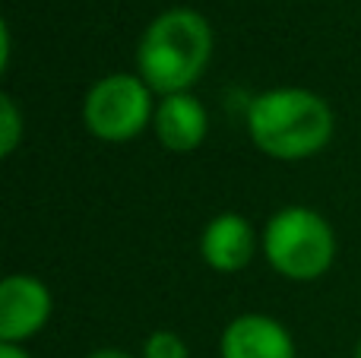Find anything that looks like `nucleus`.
<instances>
[{"mask_svg":"<svg viewBox=\"0 0 361 358\" xmlns=\"http://www.w3.org/2000/svg\"><path fill=\"white\" fill-rule=\"evenodd\" d=\"M54 314V295L44 279L32 273H10L0 283V342L25 346L48 327Z\"/></svg>","mask_w":361,"mask_h":358,"instance_id":"nucleus-5","label":"nucleus"},{"mask_svg":"<svg viewBox=\"0 0 361 358\" xmlns=\"http://www.w3.org/2000/svg\"><path fill=\"white\" fill-rule=\"evenodd\" d=\"M156 101L140 73H105L82 99V124L102 143H130L152 127Z\"/></svg>","mask_w":361,"mask_h":358,"instance_id":"nucleus-4","label":"nucleus"},{"mask_svg":"<svg viewBox=\"0 0 361 358\" xmlns=\"http://www.w3.org/2000/svg\"><path fill=\"white\" fill-rule=\"evenodd\" d=\"M212 25L193 6L162 10L137 42V73L152 92H190L212 61Z\"/></svg>","mask_w":361,"mask_h":358,"instance_id":"nucleus-2","label":"nucleus"},{"mask_svg":"<svg viewBox=\"0 0 361 358\" xmlns=\"http://www.w3.org/2000/svg\"><path fill=\"white\" fill-rule=\"evenodd\" d=\"M25 137V114L19 111L16 99L10 92L0 95V156L10 159Z\"/></svg>","mask_w":361,"mask_h":358,"instance_id":"nucleus-9","label":"nucleus"},{"mask_svg":"<svg viewBox=\"0 0 361 358\" xmlns=\"http://www.w3.org/2000/svg\"><path fill=\"white\" fill-rule=\"evenodd\" d=\"M140 358H190V349L175 330H152L143 340Z\"/></svg>","mask_w":361,"mask_h":358,"instance_id":"nucleus-10","label":"nucleus"},{"mask_svg":"<svg viewBox=\"0 0 361 358\" xmlns=\"http://www.w3.org/2000/svg\"><path fill=\"white\" fill-rule=\"evenodd\" d=\"M0 358H32L25 352V346H6V342H0Z\"/></svg>","mask_w":361,"mask_h":358,"instance_id":"nucleus-13","label":"nucleus"},{"mask_svg":"<svg viewBox=\"0 0 361 358\" xmlns=\"http://www.w3.org/2000/svg\"><path fill=\"white\" fill-rule=\"evenodd\" d=\"M352 358H361V340L355 342V352H352Z\"/></svg>","mask_w":361,"mask_h":358,"instance_id":"nucleus-14","label":"nucleus"},{"mask_svg":"<svg viewBox=\"0 0 361 358\" xmlns=\"http://www.w3.org/2000/svg\"><path fill=\"white\" fill-rule=\"evenodd\" d=\"M86 358H140V355H130L127 349H118V346H105V349H95V352H89Z\"/></svg>","mask_w":361,"mask_h":358,"instance_id":"nucleus-11","label":"nucleus"},{"mask_svg":"<svg viewBox=\"0 0 361 358\" xmlns=\"http://www.w3.org/2000/svg\"><path fill=\"white\" fill-rule=\"evenodd\" d=\"M219 358H298V349L282 321L247 311L225 323Z\"/></svg>","mask_w":361,"mask_h":358,"instance_id":"nucleus-6","label":"nucleus"},{"mask_svg":"<svg viewBox=\"0 0 361 358\" xmlns=\"http://www.w3.org/2000/svg\"><path fill=\"white\" fill-rule=\"evenodd\" d=\"M260 251L269 270L288 283H317L336 264V232L311 206H282L267 219Z\"/></svg>","mask_w":361,"mask_h":358,"instance_id":"nucleus-3","label":"nucleus"},{"mask_svg":"<svg viewBox=\"0 0 361 358\" xmlns=\"http://www.w3.org/2000/svg\"><path fill=\"white\" fill-rule=\"evenodd\" d=\"M244 124L250 143L267 159L305 162L330 146L336 133V114L314 89L276 86L250 99Z\"/></svg>","mask_w":361,"mask_h":358,"instance_id":"nucleus-1","label":"nucleus"},{"mask_svg":"<svg viewBox=\"0 0 361 358\" xmlns=\"http://www.w3.org/2000/svg\"><path fill=\"white\" fill-rule=\"evenodd\" d=\"M152 133L162 149L175 152V156H190L209 137V114L193 92L162 95L156 101Z\"/></svg>","mask_w":361,"mask_h":358,"instance_id":"nucleus-8","label":"nucleus"},{"mask_svg":"<svg viewBox=\"0 0 361 358\" xmlns=\"http://www.w3.org/2000/svg\"><path fill=\"white\" fill-rule=\"evenodd\" d=\"M260 238L241 213H219L200 232V260L212 273H241L250 266Z\"/></svg>","mask_w":361,"mask_h":358,"instance_id":"nucleus-7","label":"nucleus"},{"mask_svg":"<svg viewBox=\"0 0 361 358\" xmlns=\"http://www.w3.org/2000/svg\"><path fill=\"white\" fill-rule=\"evenodd\" d=\"M0 42H4V51H0V70L10 67V25H0Z\"/></svg>","mask_w":361,"mask_h":358,"instance_id":"nucleus-12","label":"nucleus"}]
</instances>
